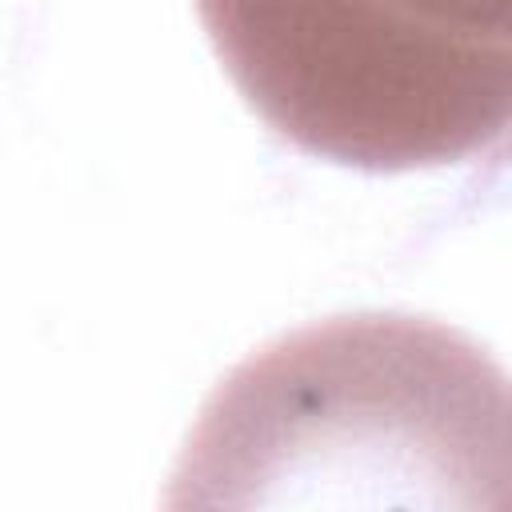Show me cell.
<instances>
[{"mask_svg":"<svg viewBox=\"0 0 512 512\" xmlns=\"http://www.w3.org/2000/svg\"><path fill=\"white\" fill-rule=\"evenodd\" d=\"M244 104L360 172L444 168L504 144L508 0H196Z\"/></svg>","mask_w":512,"mask_h":512,"instance_id":"1","label":"cell"}]
</instances>
